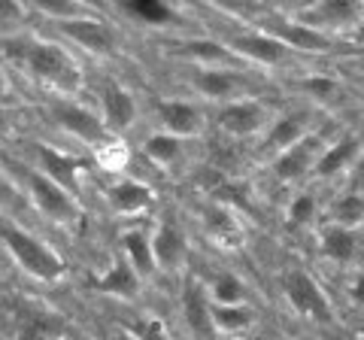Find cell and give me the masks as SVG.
<instances>
[{
    "label": "cell",
    "instance_id": "obj_18",
    "mask_svg": "<svg viewBox=\"0 0 364 340\" xmlns=\"http://www.w3.org/2000/svg\"><path fill=\"white\" fill-rule=\"evenodd\" d=\"M361 158V143L355 137H346V140H340L334 146H328L325 155L318 158V164L313 170V176L318 179H328V176H337L343 167H349L352 161H358Z\"/></svg>",
    "mask_w": 364,
    "mask_h": 340
},
{
    "label": "cell",
    "instance_id": "obj_9",
    "mask_svg": "<svg viewBox=\"0 0 364 340\" xmlns=\"http://www.w3.org/2000/svg\"><path fill=\"white\" fill-rule=\"evenodd\" d=\"M61 33H67L73 43H79L82 49L95 52V55H109L116 49V37L107 21L91 18V16H79V18H67L61 21Z\"/></svg>",
    "mask_w": 364,
    "mask_h": 340
},
{
    "label": "cell",
    "instance_id": "obj_40",
    "mask_svg": "<svg viewBox=\"0 0 364 340\" xmlns=\"http://www.w3.org/2000/svg\"><path fill=\"white\" fill-rule=\"evenodd\" d=\"M240 340H267V337H240Z\"/></svg>",
    "mask_w": 364,
    "mask_h": 340
},
{
    "label": "cell",
    "instance_id": "obj_23",
    "mask_svg": "<svg viewBox=\"0 0 364 340\" xmlns=\"http://www.w3.org/2000/svg\"><path fill=\"white\" fill-rule=\"evenodd\" d=\"M358 18V6L352 0H325L310 13H304V25H316L318 31L328 25H343V21H355Z\"/></svg>",
    "mask_w": 364,
    "mask_h": 340
},
{
    "label": "cell",
    "instance_id": "obj_20",
    "mask_svg": "<svg viewBox=\"0 0 364 340\" xmlns=\"http://www.w3.org/2000/svg\"><path fill=\"white\" fill-rule=\"evenodd\" d=\"M237 83H240L237 73L222 70V67H200V70L191 73V85H195L203 97H213V100L228 97L237 88Z\"/></svg>",
    "mask_w": 364,
    "mask_h": 340
},
{
    "label": "cell",
    "instance_id": "obj_10",
    "mask_svg": "<svg viewBox=\"0 0 364 340\" xmlns=\"http://www.w3.org/2000/svg\"><path fill=\"white\" fill-rule=\"evenodd\" d=\"M304 137H310V116L306 112H289L270 122V128L261 140V152H289L291 146H298Z\"/></svg>",
    "mask_w": 364,
    "mask_h": 340
},
{
    "label": "cell",
    "instance_id": "obj_11",
    "mask_svg": "<svg viewBox=\"0 0 364 340\" xmlns=\"http://www.w3.org/2000/svg\"><path fill=\"white\" fill-rule=\"evenodd\" d=\"M182 316H186V325L191 328V334L198 340H210L215 325H213V304H210V294L200 282H186L182 289Z\"/></svg>",
    "mask_w": 364,
    "mask_h": 340
},
{
    "label": "cell",
    "instance_id": "obj_30",
    "mask_svg": "<svg viewBox=\"0 0 364 340\" xmlns=\"http://www.w3.org/2000/svg\"><path fill=\"white\" fill-rule=\"evenodd\" d=\"M52 334H55V322L49 316H33L18 331V340H52Z\"/></svg>",
    "mask_w": 364,
    "mask_h": 340
},
{
    "label": "cell",
    "instance_id": "obj_22",
    "mask_svg": "<svg viewBox=\"0 0 364 340\" xmlns=\"http://www.w3.org/2000/svg\"><path fill=\"white\" fill-rule=\"evenodd\" d=\"M358 253V234L343 225H328L322 231V255L331 262H352Z\"/></svg>",
    "mask_w": 364,
    "mask_h": 340
},
{
    "label": "cell",
    "instance_id": "obj_35",
    "mask_svg": "<svg viewBox=\"0 0 364 340\" xmlns=\"http://www.w3.org/2000/svg\"><path fill=\"white\" fill-rule=\"evenodd\" d=\"M100 161H104L107 167H122L124 164V152H122V143H107L104 146V158H100Z\"/></svg>",
    "mask_w": 364,
    "mask_h": 340
},
{
    "label": "cell",
    "instance_id": "obj_27",
    "mask_svg": "<svg viewBox=\"0 0 364 340\" xmlns=\"http://www.w3.org/2000/svg\"><path fill=\"white\" fill-rule=\"evenodd\" d=\"M331 216L337 225H343V228H352V225L364 222V195H358V191H349V195L337 198Z\"/></svg>",
    "mask_w": 364,
    "mask_h": 340
},
{
    "label": "cell",
    "instance_id": "obj_26",
    "mask_svg": "<svg viewBox=\"0 0 364 340\" xmlns=\"http://www.w3.org/2000/svg\"><path fill=\"white\" fill-rule=\"evenodd\" d=\"M213 304H222V307H237V304H246V286L234 274H219L213 280Z\"/></svg>",
    "mask_w": 364,
    "mask_h": 340
},
{
    "label": "cell",
    "instance_id": "obj_29",
    "mask_svg": "<svg viewBox=\"0 0 364 340\" xmlns=\"http://www.w3.org/2000/svg\"><path fill=\"white\" fill-rule=\"evenodd\" d=\"M179 52H182V55H191V58H198V61H225L228 55H234L228 46H222V43H213V40H191V43H182Z\"/></svg>",
    "mask_w": 364,
    "mask_h": 340
},
{
    "label": "cell",
    "instance_id": "obj_5",
    "mask_svg": "<svg viewBox=\"0 0 364 340\" xmlns=\"http://www.w3.org/2000/svg\"><path fill=\"white\" fill-rule=\"evenodd\" d=\"M52 116H55V122H58L67 134H73L76 140L91 143V146L112 143V134L107 131L104 119H97L95 112H88L85 107L70 104V100H55V104H52Z\"/></svg>",
    "mask_w": 364,
    "mask_h": 340
},
{
    "label": "cell",
    "instance_id": "obj_6",
    "mask_svg": "<svg viewBox=\"0 0 364 340\" xmlns=\"http://www.w3.org/2000/svg\"><path fill=\"white\" fill-rule=\"evenodd\" d=\"M328 146H322V140L310 134V137H304L298 146H291L289 152L277 155V161H273V174H277L282 183H294V179H304L306 174H313L318 158L325 155Z\"/></svg>",
    "mask_w": 364,
    "mask_h": 340
},
{
    "label": "cell",
    "instance_id": "obj_16",
    "mask_svg": "<svg viewBox=\"0 0 364 340\" xmlns=\"http://www.w3.org/2000/svg\"><path fill=\"white\" fill-rule=\"evenodd\" d=\"M136 119V104L134 95L122 85H109L104 92V124L109 134H119L124 128H131Z\"/></svg>",
    "mask_w": 364,
    "mask_h": 340
},
{
    "label": "cell",
    "instance_id": "obj_21",
    "mask_svg": "<svg viewBox=\"0 0 364 340\" xmlns=\"http://www.w3.org/2000/svg\"><path fill=\"white\" fill-rule=\"evenodd\" d=\"M95 286L107 294H119V298H134L136 292H140V274L128 265V258H122L116 262L104 277H100Z\"/></svg>",
    "mask_w": 364,
    "mask_h": 340
},
{
    "label": "cell",
    "instance_id": "obj_2",
    "mask_svg": "<svg viewBox=\"0 0 364 340\" xmlns=\"http://www.w3.org/2000/svg\"><path fill=\"white\" fill-rule=\"evenodd\" d=\"M25 64L37 79L61 88V92H76L82 85V73H79L73 55L58 43H31Z\"/></svg>",
    "mask_w": 364,
    "mask_h": 340
},
{
    "label": "cell",
    "instance_id": "obj_33",
    "mask_svg": "<svg viewBox=\"0 0 364 340\" xmlns=\"http://www.w3.org/2000/svg\"><path fill=\"white\" fill-rule=\"evenodd\" d=\"M131 331L140 337V340H170L164 322H161V319H155V316H146V319L136 325V328H131Z\"/></svg>",
    "mask_w": 364,
    "mask_h": 340
},
{
    "label": "cell",
    "instance_id": "obj_1",
    "mask_svg": "<svg viewBox=\"0 0 364 340\" xmlns=\"http://www.w3.org/2000/svg\"><path fill=\"white\" fill-rule=\"evenodd\" d=\"M0 234H4L6 253L13 255L18 262V267L25 270V274H31L33 280L55 282V280H61L67 274V262L55 253L52 246H46L40 237L28 234L25 228H18V225H13V222H6Z\"/></svg>",
    "mask_w": 364,
    "mask_h": 340
},
{
    "label": "cell",
    "instance_id": "obj_4",
    "mask_svg": "<svg viewBox=\"0 0 364 340\" xmlns=\"http://www.w3.org/2000/svg\"><path fill=\"white\" fill-rule=\"evenodd\" d=\"M25 183H28L33 203H37V210L46 213L49 219H55V222H76L79 219L82 210H79L76 198L67 188H61L58 183H52L46 174H40V170H25Z\"/></svg>",
    "mask_w": 364,
    "mask_h": 340
},
{
    "label": "cell",
    "instance_id": "obj_31",
    "mask_svg": "<svg viewBox=\"0 0 364 340\" xmlns=\"http://www.w3.org/2000/svg\"><path fill=\"white\" fill-rule=\"evenodd\" d=\"M316 216V198L310 195V191H304V195H298L291 201V207H289V222L291 225H304V222H310Z\"/></svg>",
    "mask_w": 364,
    "mask_h": 340
},
{
    "label": "cell",
    "instance_id": "obj_7",
    "mask_svg": "<svg viewBox=\"0 0 364 340\" xmlns=\"http://www.w3.org/2000/svg\"><path fill=\"white\" fill-rule=\"evenodd\" d=\"M219 128L231 137H252L261 128H270L267 124V110L258 104V100H237V104H225L219 110Z\"/></svg>",
    "mask_w": 364,
    "mask_h": 340
},
{
    "label": "cell",
    "instance_id": "obj_32",
    "mask_svg": "<svg viewBox=\"0 0 364 340\" xmlns=\"http://www.w3.org/2000/svg\"><path fill=\"white\" fill-rule=\"evenodd\" d=\"M128 9H131L136 18L155 21V25H161V21H170V18H173V9L164 6V4H131Z\"/></svg>",
    "mask_w": 364,
    "mask_h": 340
},
{
    "label": "cell",
    "instance_id": "obj_37",
    "mask_svg": "<svg viewBox=\"0 0 364 340\" xmlns=\"http://www.w3.org/2000/svg\"><path fill=\"white\" fill-rule=\"evenodd\" d=\"M109 340H140V337H136V334L131 331V328H119V331H116V334H112Z\"/></svg>",
    "mask_w": 364,
    "mask_h": 340
},
{
    "label": "cell",
    "instance_id": "obj_38",
    "mask_svg": "<svg viewBox=\"0 0 364 340\" xmlns=\"http://www.w3.org/2000/svg\"><path fill=\"white\" fill-rule=\"evenodd\" d=\"M355 186H364V155L355 161Z\"/></svg>",
    "mask_w": 364,
    "mask_h": 340
},
{
    "label": "cell",
    "instance_id": "obj_36",
    "mask_svg": "<svg viewBox=\"0 0 364 340\" xmlns=\"http://www.w3.org/2000/svg\"><path fill=\"white\" fill-rule=\"evenodd\" d=\"M352 301H355L358 304V307H364V274H358V280L355 282H352Z\"/></svg>",
    "mask_w": 364,
    "mask_h": 340
},
{
    "label": "cell",
    "instance_id": "obj_3",
    "mask_svg": "<svg viewBox=\"0 0 364 340\" xmlns=\"http://www.w3.org/2000/svg\"><path fill=\"white\" fill-rule=\"evenodd\" d=\"M282 292L294 310L306 319H316V322H331L334 319V310H331V301L328 294L322 292V286L306 274V270H289L282 277Z\"/></svg>",
    "mask_w": 364,
    "mask_h": 340
},
{
    "label": "cell",
    "instance_id": "obj_24",
    "mask_svg": "<svg viewBox=\"0 0 364 340\" xmlns=\"http://www.w3.org/2000/svg\"><path fill=\"white\" fill-rule=\"evenodd\" d=\"M255 313L246 307V304H237V307H222V304H213V325L215 331L225 334H240L246 328H252Z\"/></svg>",
    "mask_w": 364,
    "mask_h": 340
},
{
    "label": "cell",
    "instance_id": "obj_25",
    "mask_svg": "<svg viewBox=\"0 0 364 340\" xmlns=\"http://www.w3.org/2000/svg\"><path fill=\"white\" fill-rule=\"evenodd\" d=\"M143 152L152 158L155 164H170L176 161L179 152H182V137H173V134H152L149 140L143 143Z\"/></svg>",
    "mask_w": 364,
    "mask_h": 340
},
{
    "label": "cell",
    "instance_id": "obj_17",
    "mask_svg": "<svg viewBox=\"0 0 364 340\" xmlns=\"http://www.w3.org/2000/svg\"><path fill=\"white\" fill-rule=\"evenodd\" d=\"M122 249H124V258H128V265L143 277H152L155 274V249H152V240L149 234H146L143 228H131L122 234Z\"/></svg>",
    "mask_w": 364,
    "mask_h": 340
},
{
    "label": "cell",
    "instance_id": "obj_34",
    "mask_svg": "<svg viewBox=\"0 0 364 340\" xmlns=\"http://www.w3.org/2000/svg\"><path fill=\"white\" fill-rule=\"evenodd\" d=\"M301 88H304V92H310L316 100H325V97L334 95L337 83L331 76H313V79H306V83H301Z\"/></svg>",
    "mask_w": 364,
    "mask_h": 340
},
{
    "label": "cell",
    "instance_id": "obj_14",
    "mask_svg": "<svg viewBox=\"0 0 364 340\" xmlns=\"http://www.w3.org/2000/svg\"><path fill=\"white\" fill-rule=\"evenodd\" d=\"M228 49L243 55V58H252L258 64H279L289 52L286 43H279L270 33H237V37L228 40Z\"/></svg>",
    "mask_w": 364,
    "mask_h": 340
},
{
    "label": "cell",
    "instance_id": "obj_13",
    "mask_svg": "<svg viewBox=\"0 0 364 340\" xmlns=\"http://www.w3.org/2000/svg\"><path fill=\"white\" fill-rule=\"evenodd\" d=\"M270 37H277L279 43H286V46L291 49H304V52H322V49H331L334 40L328 37V33H322L318 28H310L304 25V21H273V25L267 28Z\"/></svg>",
    "mask_w": 364,
    "mask_h": 340
},
{
    "label": "cell",
    "instance_id": "obj_15",
    "mask_svg": "<svg viewBox=\"0 0 364 340\" xmlns=\"http://www.w3.org/2000/svg\"><path fill=\"white\" fill-rule=\"evenodd\" d=\"M158 119L173 137H195L203 128V116L195 104L188 100H158Z\"/></svg>",
    "mask_w": 364,
    "mask_h": 340
},
{
    "label": "cell",
    "instance_id": "obj_19",
    "mask_svg": "<svg viewBox=\"0 0 364 340\" xmlns=\"http://www.w3.org/2000/svg\"><path fill=\"white\" fill-rule=\"evenodd\" d=\"M152 188L136 183V179H124V183L109 188V207L116 213H143L146 207H152Z\"/></svg>",
    "mask_w": 364,
    "mask_h": 340
},
{
    "label": "cell",
    "instance_id": "obj_28",
    "mask_svg": "<svg viewBox=\"0 0 364 340\" xmlns=\"http://www.w3.org/2000/svg\"><path fill=\"white\" fill-rule=\"evenodd\" d=\"M207 228L213 237H219V240H237V237H240L237 219L231 216L228 207H210L207 210Z\"/></svg>",
    "mask_w": 364,
    "mask_h": 340
},
{
    "label": "cell",
    "instance_id": "obj_39",
    "mask_svg": "<svg viewBox=\"0 0 364 340\" xmlns=\"http://www.w3.org/2000/svg\"><path fill=\"white\" fill-rule=\"evenodd\" d=\"M355 40H358V43H364V25H358V31H355Z\"/></svg>",
    "mask_w": 364,
    "mask_h": 340
},
{
    "label": "cell",
    "instance_id": "obj_12",
    "mask_svg": "<svg viewBox=\"0 0 364 340\" xmlns=\"http://www.w3.org/2000/svg\"><path fill=\"white\" fill-rule=\"evenodd\" d=\"M152 249H155L158 267L179 270L182 265H186V258H188V240H186V234H182V228L176 225V219H164L161 222V228H158L155 237H152Z\"/></svg>",
    "mask_w": 364,
    "mask_h": 340
},
{
    "label": "cell",
    "instance_id": "obj_8",
    "mask_svg": "<svg viewBox=\"0 0 364 340\" xmlns=\"http://www.w3.org/2000/svg\"><path fill=\"white\" fill-rule=\"evenodd\" d=\"M33 152H37L43 174L76 198L79 195V170H82L88 161H82V158H76V155H64V152L55 149V146H46V143H37Z\"/></svg>",
    "mask_w": 364,
    "mask_h": 340
}]
</instances>
